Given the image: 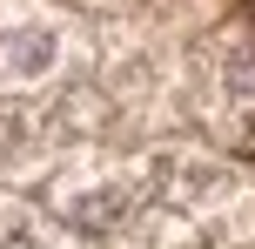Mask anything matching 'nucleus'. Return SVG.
<instances>
[{
  "instance_id": "nucleus-4",
  "label": "nucleus",
  "mask_w": 255,
  "mask_h": 249,
  "mask_svg": "<svg viewBox=\"0 0 255 249\" xmlns=\"http://www.w3.org/2000/svg\"><path fill=\"white\" fill-rule=\"evenodd\" d=\"M222 88H229L242 108L255 101V47H249V40H235V47L222 54Z\"/></svg>"
},
{
  "instance_id": "nucleus-2",
  "label": "nucleus",
  "mask_w": 255,
  "mask_h": 249,
  "mask_svg": "<svg viewBox=\"0 0 255 249\" xmlns=\"http://www.w3.org/2000/svg\"><path fill=\"white\" fill-rule=\"evenodd\" d=\"M134 216V189L128 182H88L67 196V223L81 229V236H101V229H115Z\"/></svg>"
},
{
  "instance_id": "nucleus-1",
  "label": "nucleus",
  "mask_w": 255,
  "mask_h": 249,
  "mask_svg": "<svg viewBox=\"0 0 255 249\" xmlns=\"http://www.w3.org/2000/svg\"><path fill=\"white\" fill-rule=\"evenodd\" d=\"M54 67H61V27L54 20H20V27L0 34V74H7L13 88H34Z\"/></svg>"
},
{
  "instance_id": "nucleus-5",
  "label": "nucleus",
  "mask_w": 255,
  "mask_h": 249,
  "mask_svg": "<svg viewBox=\"0 0 255 249\" xmlns=\"http://www.w3.org/2000/svg\"><path fill=\"white\" fill-rule=\"evenodd\" d=\"M0 249H47V243H40V229H27V223H7V229H0Z\"/></svg>"
},
{
  "instance_id": "nucleus-3",
  "label": "nucleus",
  "mask_w": 255,
  "mask_h": 249,
  "mask_svg": "<svg viewBox=\"0 0 255 249\" xmlns=\"http://www.w3.org/2000/svg\"><path fill=\"white\" fill-rule=\"evenodd\" d=\"M34 148H40L34 115H27V108H0V175H7V169H20Z\"/></svg>"
}]
</instances>
